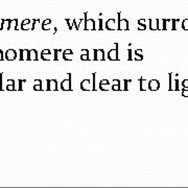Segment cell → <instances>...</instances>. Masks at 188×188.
<instances>
[{
    "label": "cell",
    "mask_w": 188,
    "mask_h": 188,
    "mask_svg": "<svg viewBox=\"0 0 188 188\" xmlns=\"http://www.w3.org/2000/svg\"><path fill=\"white\" fill-rule=\"evenodd\" d=\"M130 23L127 19H121V14H117V30H129Z\"/></svg>",
    "instance_id": "cell-1"
},
{
    "label": "cell",
    "mask_w": 188,
    "mask_h": 188,
    "mask_svg": "<svg viewBox=\"0 0 188 188\" xmlns=\"http://www.w3.org/2000/svg\"><path fill=\"white\" fill-rule=\"evenodd\" d=\"M87 13L84 14V18H85V26H84V30H97L96 28V23L93 19H88L87 18Z\"/></svg>",
    "instance_id": "cell-2"
},
{
    "label": "cell",
    "mask_w": 188,
    "mask_h": 188,
    "mask_svg": "<svg viewBox=\"0 0 188 188\" xmlns=\"http://www.w3.org/2000/svg\"><path fill=\"white\" fill-rule=\"evenodd\" d=\"M108 59L111 60V61H118V60H119V58H118V44L117 43L114 44V48H112L108 52Z\"/></svg>",
    "instance_id": "cell-3"
},
{
    "label": "cell",
    "mask_w": 188,
    "mask_h": 188,
    "mask_svg": "<svg viewBox=\"0 0 188 188\" xmlns=\"http://www.w3.org/2000/svg\"><path fill=\"white\" fill-rule=\"evenodd\" d=\"M62 90L64 91H69L71 90V74L69 73L68 77L66 80H64L63 82H61V85H60Z\"/></svg>",
    "instance_id": "cell-4"
},
{
    "label": "cell",
    "mask_w": 188,
    "mask_h": 188,
    "mask_svg": "<svg viewBox=\"0 0 188 188\" xmlns=\"http://www.w3.org/2000/svg\"><path fill=\"white\" fill-rule=\"evenodd\" d=\"M94 61H105V50L102 48L94 49Z\"/></svg>",
    "instance_id": "cell-5"
},
{
    "label": "cell",
    "mask_w": 188,
    "mask_h": 188,
    "mask_svg": "<svg viewBox=\"0 0 188 188\" xmlns=\"http://www.w3.org/2000/svg\"><path fill=\"white\" fill-rule=\"evenodd\" d=\"M19 52H20V57H19L20 61H28V59H30V49L22 48L19 50Z\"/></svg>",
    "instance_id": "cell-6"
},
{
    "label": "cell",
    "mask_w": 188,
    "mask_h": 188,
    "mask_svg": "<svg viewBox=\"0 0 188 188\" xmlns=\"http://www.w3.org/2000/svg\"><path fill=\"white\" fill-rule=\"evenodd\" d=\"M99 89L102 91H109L112 90V85L110 84L108 80H102L99 82Z\"/></svg>",
    "instance_id": "cell-7"
},
{
    "label": "cell",
    "mask_w": 188,
    "mask_h": 188,
    "mask_svg": "<svg viewBox=\"0 0 188 188\" xmlns=\"http://www.w3.org/2000/svg\"><path fill=\"white\" fill-rule=\"evenodd\" d=\"M5 58L8 61H14V60L17 59V52L14 49H8L5 51Z\"/></svg>",
    "instance_id": "cell-8"
},
{
    "label": "cell",
    "mask_w": 188,
    "mask_h": 188,
    "mask_svg": "<svg viewBox=\"0 0 188 188\" xmlns=\"http://www.w3.org/2000/svg\"><path fill=\"white\" fill-rule=\"evenodd\" d=\"M91 84H92V82H91L90 80H83L82 82H80V89H82L83 91H88V90H91Z\"/></svg>",
    "instance_id": "cell-9"
},
{
    "label": "cell",
    "mask_w": 188,
    "mask_h": 188,
    "mask_svg": "<svg viewBox=\"0 0 188 188\" xmlns=\"http://www.w3.org/2000/svg\"><path fill=\"white\" fill-rule=\"evenodd\" d=\"M117 23H116V21H115V19H109V20H107V22H106V30H117Z\"/></svg>",
    "instance_id": "cell-10"
},
{
    "label": "cell",
    "mask_w": 188,
    "mask_h": 188,
    "mask_svg": "<svg viewBox=\"0 0 188 188\" xmlns=\"http://www.w3.org/2000/svg\"><path fill=\"white\" fill-rule=\"evenodd\" d=\"M47 90H58V82L57 80H47Z\"/></svg>",
    "instance_id": "cell-11"
},
{
    "label": "cell",
    "mask_w": 188,
    "mask_h": 188,
    "mask_svg": "<svg viewBox=\"0 0 188 188\" xmlns=\"http://www.w3.org/2000/svg\"><path fill=\"white\" fill-rule=\"evenodd\" d=\"M1 21H2V23H1V26H0V30H10L11 19H2Z\"/></svg>",
    "instance_id": "cell-12"
},
{
    "label": "cell",
    "mask_w": 188,
    "mask_h": 188,
    "mask_svg": "<svg viewBox=\"0 0 188 188\" xmlns=\"http://www.w3.org/2000/svg\"><path fill=\"white\" fill-rule=\"evenodd\" d=\"M112 90H114V91L121 90V83H120L119 80H113V84H112Z\"/></svg>",
    "instance_id": "cell-13"
},
{
    "label": "cell",
    "mask_w": 188,
    "mask_h": 188,
    "mask_svg": "<svg viewBox=\"0 0 188 188\" xmlns=\"http://www.w3.org/2000/svg\"><path fill=\"white\" fill-rule=\"evenodd\" d=\"M28 61H38V51L36 49L30 50V59Z\"/></svg>",
    "instance_id": "cell-14"
},
{
    "label": "cell",
    "mask_w": 188,
    "mask_h": 188,
    "mask_svg": "<svg viewBox=\"0 0 188 188\" xmlns=\"http://www.w3.org/2000/svg\"><path fill=\"white\" fill-rule=\"evenodd\" d=\"M80 60L82 61H89V51L88 49H82V55H80Z\"/></svg>",
    "instance_id": "cell-15"
},
{
    "label": "cell",
    "mask_w": 188,
    "mask_h": 188,
    "mask_svg": "<svg viewBox=\"0 0 188 188\" xmlns=\"http://www.w3.org/2000/svg\"><path fill=\"white\" fill-rule=\"evenodd\" d=\"M159 88V84L157 80H151L149 83V90H157Z\"/></svg>",
    "instance_id": "cell-16"
},
{
    "label": "cell",
    "mask_w": 188,
    "mask_h": 188,
    "mask_svg": "<svg viewBox=\"0 0 188 188\" xmlns=\"http://www.w3.org/2000/svg\"><path fill=\"white\" fill-rule=\"evenodd\" d=\"M18 30V20L14 19V20H11V23H10V30Z\"/></svg>",
    "instance_id": "cell-17"
},
{
    "label": "cell",
    "mask_w": 188,
    "mask_h": 188,
    "mask_svg": "<svg viewBox=\"0 0 188 188\" xmlns=\"http://www.w3.org/2000/svg\"><path fill=\"white\" fill-rule=\"evenodd\" d=\"M41 59L44 60V61H49V60H53V59H55V57H52V55H51L50 52H49V53L41 52Z\"/></svg>",
    "instance_id": "cell-18"
},
{
    "label": "cell",
    "mask_w": 188,
    "mask_h": 188,
    "mask_svg": "<svg viewBox=\"0 0 188 188\" xmlns=\"http://www.w3.org/2000/svg\"><path fill=\"white\" fill-rule=\"evenodd\" d=\"M6 90L8 91H13L15 90V82L12 80H8V85H6Z\"/></svg>",
    "instance_id": "cell-19"
},
{
    "label": "cell",
    "mask_w": 188,
    "mask_h": 188,
    "mask_svg": "<svg viewBox=\"0 0 188 188\" xmlns=\"http://www.w3.org/2000/svg\"><path fill=\"white\" fill-rule=\"evenodd\" d=\"M36 85L33 86V90L35 91H42V80H36Z\"/></svg>",
    "instance_id": "cell-20"
},
{
    "label": "cell",
    "mask_w": 188,
    "mask_h": 188,
    "mask_svg": "<svg viewBox=\"0 0 188 188\" xmlns=\"http://www.w3.org/2000/svg\"><path fill=\"white\" fill-rule=\"evenodd\" d=\"M146 88H149V84H146V80H144L143 78H140V90L144 91L146 90Z\"/></svg>",
    "instance_id": "cell-21"
},
{
    "label": "cell",
    "mask_w": 188,
    "mask_h": 188,
    "mask_svg": "<svg viewBox=\"0 0 188 188\" xmlns=\"http://www.w3.org/2000/svg\"><path fill=\"white\" fill-rule=\"evenodd\" d=\"M73 53H66V52H63V59L65 60V61H71L72 60V58H71V55H72Z\"/></svg>",
    "instance_id": "cell-22"
},
{
    "label": "cell",
    "mask_w": 188,
    "mask_h": 188,
    "mask_svg": "<svg viewBox=\"0 0 188 188\" xmlns=\"http://www.w3.org/2000/svg\"><path fill=\"white\" fill-rule=\"evenodd\" d=\"M31 22H33V21H31ZM30 24H31V23H28V24H21V30H31Z\"/></svg>",
    "instance_id": "cell-23"
},
{
    "label": "cell",
    "mask_w": 188,
    "mask_h": 188,
    "mask_svg": "<svg viewBox=\"0 0 188 188\" xmlns=\"http://www.w3.org/2000/svg\"><path fill=\"white\" fill-rule=\"evenodd\" d=\"M98 25H99V26H98V28H97L98 30H104V21H102V18H99V19H98Z\"/></svg>",
    "instance_id": "cell-24"
},
{
    "label": "cell",
    "mask_w": 188,
    "mask_h": 188,
    "mask_svg": "<svg viewBox=\"0 0 188 188\" xmlns=\"http://www.w3.org/2000/svg\"><path fill=\"white\" fill-rule=\"evenodd\" d=\"M66 22H67V24H68V28L70 30H72V28H73V20H70V19H66Z\"/></svg>",
    "instance_id": "cell-25"
},
{
    "label": "cell",
    "mask_w": 188,
    "mask_h": 188,
    "mask_svg": "<svg viewBox=\"0 0 188 188\" xmlns=\"http://www.w3.org/2000/svg\"><path fill=\"white\" fill-rule=\"evenodd\" d=\"M31 21H33V23H31V24H33V26H31V30H35V28H36V25H37V23H39V22H40V20L39 19H33V20H31Z\"/></svg>",
    "instance_id": "cell-26"
},
{
    "label": "cell",
    "mask_w": 188,
    "mask_h": 188,
    "mask_svg": "<svg viewBox=\"0 0 188 188\" xmlns=\"http://www.w3.org/2000/svg\"><path fill=\"white\" fill-rule=\"evenodd\" d=\"M92 90H96V74L93 73V82H92Z\"/></svg>",
    "instance_id": "cell-27"
},
{
    "label": "cell",
    "mask_w": 188,
    "mask_h": 188,
    "mask_svg": "<svg viewBox=\"0 0 188 188\" xmlns=\"http://www.w3.org/2000/svg\"><path fill=\"white\" fill-rule=\"evenodd\" d=\"M19 82V88H18V90H23V83H25V80H18Z\"/></svg>",
    "instance_id": "cell-28"
},
{
    "label": "cell",
    "mask_w": 188,
    "mask_h": 188,
    "mask_svg": "<svg viewBox=\"0 0 188 188\" xmlns=\"http://www.w3.org/2000/svg\"><path fill=\"white\" fill-rule=\"evenodd\" d=\"M42 30H50V24L42 23Z\"/></svg>",
    "instance_id": "cell-29"
},
{
    "label": "cell",
    "mask_w": 188,
    "mask_h": 188,
    "mask_svg": "<svg viewBox=\"0 0 188 188\" xmlns=\"http://www.w3.org/2000/svg\"><path fill=\"white\" fill-rule=\"evenodd\" d=\"M124 91L129 90V88H127V84H129V83H131V82H132V80H124Z\"/></svg>",
    "instance_id": "cell-30"
},
{
    "label": "cell",
    "mask_w": 188,
    "mask_h": 188,
    "mask_svg": "<svg viewBox=\"0 0 188 188\" xmlns=\"http://www.w3.org/2000/svg\"><path fill=\"white\" fill-rule=\"evenodd\" d=\"M127 53H129V58H127V60H129V61H132L133 58H132V49L131 48L127 49Z\"/></svg>",
    "instance_id": "cell-31"
},
{
    "label": "cell",
    "mask_w": 188,
    "mask_h": 188,
    "mask_svg": "<svg viewBox=\"0 0 188 188\" xmlns=\"http://www.w3.org/2000/svg\"><path fill=\"white\" fill-rule=\"evenodd\" d=\"M136 55V57H135V60H136V61H141V60L143 59V57H142V55Z\"/></svg>",
    "instance_id": "cell-32"
},
{
    "label": "cell",
    "mask_w": 188,
    "mask_h": 188,
    "mask_svg": "<svg viewBox=\"0 0 188 188\" xmlns=\"http://www.w3.org/2000/svg\"><path fill=\"white\" fill-rule=\"evenodd\" d=\"M3 89V84H2V73H0V90Z\"/></svg>",
    "instance_id": "cell-33"
},
{
    "label": "cell",
    "mask_w": 188,
    "mask_h": 188,
    "mask_svg": "<svg viewBox=\"0 0 188 188\" xmlns=\"http://www.w3.org/2000/svg\"><path fill=\"white\" fill-rule=\"evenodd\" d=\"M149 22H151V28H152V30L156 28V23H155V22H154L153 20H151V21H149Z\"/></svg>",
    "instance_id": "cell-34"
},
{
    "label": "cell",
    "mask_w": 188,
    "mask_h": 188,
    "mask_svg": "<svg viewBox=\"0 0 188 188\" xmlns=\"http://www.w3.org/2000/svg\"><path fill=\"white\" fill-rule=\"evenodd\" d=\"M2 60H4V57H3V51L0 49V61H2Z\"/></svg>",
    "instance_id": "cell-35"
},
{
    "label": "cell",
    "mask_w": 188,
    "mask_h": 188,
    "mask_svg": "<svg viewBox=\"0 0 188 188\" xmlns=\"http://www.w3.org/2000/svg\"><path fill=\"white\" fill-rule=\"evenodd\" d=\"M138 24H141V25H145V20H143V19H141L138 21Z\"/></svg>",
    "instance_id": "cell-36"
},
{
    "label": "cell",
    "mask_w": 188,
    "mask_h": 188,
    "mask_svg": "<svg viewBox=\"0 0 188 188\" xmlns=\"http://www.w3.org/2000/svg\"><path fill=\"white\" fill-rule=\"evenodd\" d=\"M138 28H139L140 30H145V26L144 25H141V24H138Z\"/></svg>",
    "instance_id": "cell-37"
},
{
    "label": "cell",
    "mask_w": 188,
    "mask_h": 188,
    "mask_svg": "<svg viewBox=\"0 0 188 188\" xmlns=\"http://www.w3.org/2000/svg\"><path fill=\"white\" fill-rule=\"evenodd\" d=\"M141 52H142V49H137V50H135V55H141Z\"/></svg>",
    "instance_id": "cell-38"
}]
</instances>
